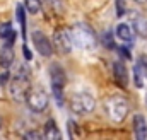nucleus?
I'll use <instances>...</instances> for the list:
<instances>
[{
  "mask_svg": "<svg viewBox=\"0 0 147 140\" xmlns=\"http://www.w3.org/2000/svg\"><path fill=\"white\" fill-rule=\"evenodd\" d=\"M135 2H137V3H146L147 0H135Z\"/></svg>",
  "mask_w": 147,
  "mask_h": 140,
  "instance_id": "nucleus-25",
  "label": "nucleus"
},
{
  "mask_svg": "<svg viewBox=\"0 0 147 140\" xmlns=\"http://www.w3.org/2000/svg\"><path fill=\"white\" fill-rule=\"evenodd\" d=\"M118 51H120V55H121L123 58H130V50H128L127 46H120Z\"/></svg>",
  "mask_w": 147,
  "mask_h": 140,
  "instance_id": "nucleus-22",
  "label": "nucleus"
},
{
  "mask_svg": "<svg viewBox=\"0 0 147 140\" xmlns=\"http://www.w3.org/2000/svg\"><path fill=\"white\" fill-rule=\"evenodd\" d=\"M146 104H147V96H146Z\"/></svg>",
  "mask_w": 147,
  "mask_h": 140,
  "instance_id": "nucleus-27",
  "label": "nucleus"
},
{
  "mask_svg": "<svg viewBox=\"0 0 147 140\" xmlns=\"http://www.w3.org/2000/svg\"><path fill=\"white\" fill-rule=\"evenodd\" d=\"M9 91H10V96H12L14 101H17V103H24L28 92L31 91L29 72H28L26 67H21V72H17V73L14 75V79L10 80Z\"/></svg>",
  "mask_w": 147,
  "mask_h": 140,
  "instance_id": "nucleus-1",
  "label": "nucleus"
},
{
  "mask_svg": "<svg viewBox=\"0 0 147 140\" xmlns=\"http://www.w3.org/2000/svg\"><path fill=\"white\" fill-rule=\"evenodd\" d=\"M96 106V101L92 98V94L89 92H77L74 94L72 99H70V108H72L74 113L77 114H86V113H91Z\"/></svg>",
  "mask_w": 147,
  "mask_h": 140,
  "instance_id": "nucleus-5",
  "label": "nucleus"
},
{
  "mask_svg": "<svg viewBox=\"0 0 147 140\" xmlns=\"http://www.w3.org/2000/svg\"><path fill=\"white\" fill-rule=\"evenodd\" d=\"M69 33H70L72 44H75L77 48L92 50V48L96 46V34H94V31L91 29V26H87V24H84V22L75 24Z\"/></svg>",
  "mask_w": 147,
  "mask_h": 140,
  "instance_id": "nucleus-2",
  "label": "nucleus"
},
{
  "mask_svg": "<svg viewBox=\"0 0 147 140\" xmlns=\"http://www.w3.org/2000/svg\"><path fill=\"white\" fill-rule=\"evenodd\" d=\"M0 128H2V120H0Z\"/></svg>",
  "mask_w": 147,
  "mask_h": 140,
  "instance_id": "nucleus-26",
  "label": "nucleus"
},
{
  "mask_svg": "<svg viewBox=\"0 0 147 140\" xmlns=\"http://www.w3.org/2000/svg\"><path fill=\"white\" fill-rule=\"evenodd\" d=\"M24 101L28 103V106H29L31 111L41 113V111H45V109L48 108V101H50V99H48V94H46L45 91L38 89V91H29Z\"/></svg>",
  "mask_w": 147,
  "mask_h": 140,
  "instance_id": "nucleus-7",
  "label": "nucleus"
},
{
  "mask_svg": "<svg viewBox=\"0 0 147 140\" xmlns=\"http://www.w3.org/2000/svg\"><path fill=\"white\" fill-rule=\"evenodd\" d=\"M55 50L60 53V55H67L72 51V39H70V33L67 28H58L53 34V44Z\"/></svg>",
  "mask_w": 147,
  "mask_h": 140,
  "instance_id": "nucleus-6",
  "label": "nucleus"
},
{
  "mask_svg": "<svg viewBox=\"0 0 147 140\" xmlns=\"http://www.w3.org/2000/svg\"><path fill=\"white\" fill-rule=\"evenodd\" d=\"M50 80H51V91L57 98V103L62 106L63 104V89H65L67 77H65L63 69L58 63H53L50 67Z\"/></svg>",
  "mask_w": 147,
  "mask_h": 140,
  "instance_id": "nucleus-4",
  "label": "nucleus"
},
{
  "mask_svg": "<svg viewBox=\"0 0 147 140\" xmlns=\"http://www.w3.org/2000/svg\"><path fill=\"white\" fill-rule=\"evenodd\" d=\"M116 5H118V17H121V15H123V10H125L123 0H116Z\"/></svg>",
  "mask_w": 147,
  "mask_h": 140,
  "instance_id": "nucleus-23",
  "label": "nucleus"
},
{
  "mask_svg": "<svg viewBox=\"0 0 147 140\" xmlns=\"http://www.w3.org/2000/svg\"><path fill=\"white\" fill-rule=\"evenodd\" d=\"M14 62V51H12V44H5L0 50V67L2 69H9Z\"/></svg>",
  "mask_w": 147,
  "mask_h": 140,
  "instance_id": "nucleus-11",
  "label": "nucleus"
},
{
  "mask_svg": "<svg viewBox=\"0 0 147 140\" xmlns=\"http://www.w3.org/2000/svg\"><path fill=\"white\" fill-rule=\"evenodd\" d=\"M33 44H34V48L38 50V53H39L41 57H51L53 46H51L50 39L43 34L41 31H38V29L33 31Z\"/></svg>",
  "mask_w": 147,
  "mask_h": 140,
  "instance_id": "nucleus-8",
  "label": "nucleus"
},
{
  "mask_svg": "<svg viewBox=\"0 0 147 140\" xmlns=\"http://www.w3.org/2000/svg\"><path fill=\"white\" fill-rule=\"evenodd\" d=\"M134 75H135V85L137 87H144V75H142V72L137 69V65H135V69H134Z\"/></svg>",
  "mask_w": 147,
  "mask_h": 140,
  "instance_id": "nucleus-19",
  "label": "nucleus"
},
{
  "mask_svg": "<svg viewBox=\"0 0 147 140\" xmlns=\"http://www.w3.org/2000/svg\"><path fill=\"white\" fill-rule=\"evenodd\" d=\"M43 137H45L46 140H60L62 139L60 130L57 128V125H55L53 120H50V121L45 125V133H43Z\"/></svg>",
  "mask_w": 147,
  "mask_h": 140,
  "instance_id": "nucleus-13",
  "label": "nucleus"
},
{
  "mask_svg": "<svg viewBox=\"0 0 147 140\" xmlns=\"http://www.w3.org/2000/svg\"><path fill=\"white\" fill-rule=\"evenodd\" d=\"M45 2H46V7H50V9L55 10V14H58L62 10V5H60L58 0H45Z\"/></svg>",
  "mask_w": 147,
  "mask_h": 140,
  "instance_id": "nucleus-20",
  "label": "nucleus"
},
{
  "mask_svg": "<svg viewBox=\"0 0 147 140\" xmlns=\"http://www.w3.org/2000/svg\"><path fill=\"white\" fill-rule=\"evenodd\" d=\"M22 5L28 9L29 14H38L39 9H41V0H24Z\"/></svg>",
  "mask_w": 147,
  "mask_h": 140,
  "instance_id": "nucleus-16",
  "label": "nucleus"
},
{
  "mask_svg": "<svg viewBox=\"0 0 147 140\" xmlns=\"http://www.w3.org/2000/svg\"><path fill=\"white\" fill-rule=\"evenodd\" d=\"M24 139H28V140H31V139L41 140V139H43V133H39V132H36V130H31V132L24 133Z\"/></svg>",
  "mask_w": 147,
  "mask_h": 140,
  "instance_id": "nucleus-21",
  "label": "nucleus"
},
{
  "mask_svg": "<svg viewBox=\"0 0 147 140\" xmlns=\"http://www.w3.org/2000/svg\"><path fill=\"white\" fill-rule=\"evenodd\" d=\"M105 109L111 121L121 123L128 114V103L123 96H110L105 101Z\"/></svg>",
  "mask_w": 147,
  "mask_h": 140,
  "instance_id": "nucleus-3",
  "label": "nucleus"
},
{
  "mask_svg": "<svg viewBox=\"0 0 147 140\" xmlns=\"http://www.w3.org/2000/svg\"><path fill=\"white\" fill-rule=\"evenodd\" d=\"M115 33H116V36H118L121 41H125V43H132V41H134V29H132V26H128V24H118Z\"/></svg>",
  "mask_w": 147,
  "mask_h": 140,
  "instance_id": "nucleus-12",
  "label": "nucleus"
},
{
  "mask_svg": "<svg viewBox=\"0 0 147 140\" xmlns=\"http://www.w3.org/2000/svg\"><path fill=\"white\" fill-rule=\"evenodd\" d=\"M101 43H105V46H106V48H110V50L115 48V41H113V36H111L110 31L101 36Z\"/></svg>",
  "mask_w": 147,
  "mask_h": 140,
  "instance_id": "nucleus-18",
  "label": "nucleus"
},
{
  "mask_svg": "<svg viewBox=\"0 0 147 140\" xmlns=\"http://www.w3.org/2000/svg\"><path fill=\"white\" fill-rule=\"evenodd\" d=\"M0 38L5 39V44H12L14 39H16V31L12 29V24L10 22H5L0 26Z\"/></svg>",
  "mask_w": 147,
  "mask_h": 140,
  "instance_id": "nucleus-14",
  "label": "nucleus"
},
{
  "mask_svg": "<svg viewBox=\"0 0 147 140\" xmlns=\"http://www.w3.org/2000/svg\"><path fill=\"white\" fill-rule=\"evenodd\" d=\"M134 132H135V137L139 140L147 139V121L142 114H135L134 116Z\"/></svg>",
  "mask_w": 147,
  "mask_h": 140,
  "instance_id": "nucleus-10",
  "label": "nucleus"
},
{
  "mask_svg": "<svg viewBox=\"0 0 147 140\" xmlns=\"http://www.w3.org/2000/svg\"><path fill=\"white\" fill-rule=\"evenodd\" d=\"M74 132H75V123L74 121H69V135H70V139L74 137Z\"/></svg>",
  "mask_w": 147,
  "mask_h": 140,
  "instance_id": "nucleus-24",
  "label": "nucleus"
},
{
  "mask_svg": "<svg viewBox=\"0 0 147 140\" xmlns=\"http://www.w3.org/2000/svg\"><path fill=\"white\" fill-rule=\"evenodd\" d=\"M134 29L137 31V34L139 36L147 38V19L146 17H142V15L134 17Z\"/></svg>",
  "mask_w": 147,
  "mask_h": 140,
  "instance_id": "nucleus-15",
  "label": "nucleus"
},
{
  "mask_svg": "<svg viewBox=\"0 0 147 140\" xmlns=\"http://www.w3.org/2000/svg\"><path fill=\"white\" fill-rule=\"evenodd\" d=\"M137 69L142 72V75L147 79V55H142L137 62Z\"/></svg>",
  "mask_w": 147,
  "mask_h": 140,
  "instance_id": "nucleus-17",
  "label": "nucleus"
},
{
  "mask_svg": "<svg viewBox=\"0 0 147 140\" xmlns=\"http://www.w3.org/2000/svg\"><path fill=\"white\" fill-rule=\"evenodd\" d=\"M113 77H115V82L120 85V87H128V72L125 69V65L121 62H115L113 63Z\"/></svg>",
  "mask_w": 147,
  "mask_h": 140,
  "instance_id": "nucleus-9",
  "label": "nucleus"
}]
</instances>
